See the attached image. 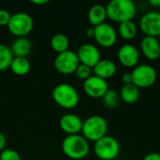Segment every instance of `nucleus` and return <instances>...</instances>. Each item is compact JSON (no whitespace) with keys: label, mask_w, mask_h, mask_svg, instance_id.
Instances as JSON below:
<instances>
[{"label":"nucleus","mask_w":160,"mask_h":160,"mask_svg":"<svg viewBox=\"0 0 160 160\" xmlns=\"http://www.w3.org/2000/svg\"><path fill=\"white\" fill-rule=\"evenodd\" d=\"M149 3H150V5L152 7H155V8H160V0H150Z\"/></svg>","instance_id":"2f4dec72"},{"label":"nucleus","mask_w":160,"mask_h":160,"mask_svg":"<svg viewBox=\"0 0 160 160\" xmlns=\"http://www.w3.org/2000/svg\"><path fill=\"white\" fill-rule=\"evenodd\" d=\"M140 52L138 48L132 44L127 43L122 45L117 52L118 61L125 68H135L139 65L140 61Z\"/></svg>","instance_id":"ddd939ff"},{"label":"nucleus","mask_w":160,"mask_h":160,"mask_svg":"<svg viewBox=\"0 0 160 160\" xmlns=\"http://www.w3.org/2000/svg\"><path fill=\"white\" fill-rule=\"evenodd\" d=\"M120 99L127 104H134L140 98V89L133 83L123 84L120 89Z\"/></svg>","instance_id":"6ab92c4d"},{"label":"nucleus","mask_w":160,"mask_h":160,"mask_svg":"<svg viewBox=\"0 0 160 160\" xmlns=\"http://www.w3.org/2000/svg\"><path fill=\"white\" fill-rule=\"evenodd\" d=\"M55 69L63 75H69L75 73L78 66L80 65L77 53L71 50H68L64 52L57 53L54 59Z\"/></svg>","instance_id":"6e6552de"},{"label":"nucleus","mask_w":160,"mask_h":160,"mask_svg":"<svg viewBox=\"0 0 160 160\" xmlns=\"http://www.w3.org/2000/svg\"><path fill=\"white\" fill-rule=\"evenodd\" d=\"M10 50H11L14 57H25V58H27L28 55L31 53L32 43L25 37L17 38L12 41Z\"/></svg>","instance_id":"f3484780"},{"label":"nucleus","mask_w":160,"mask_h":160,"mask_svg":"<svg viewBox=\"0 0 160 160\" xmlns=\"http://www.w3.org/2000/svg\"><path fill=\"white\" fill-rule=\"evenodd\" d=\"M140 29L145 37L158 38L160 36V12L148 11L140 20Z\"/></svg>","instance_id":"9d476101"},{"label":"nucleus","mask_w":160,"mask_h":160,"mask_svg":"<svg viewBox=\"0 0 160 160\" xmlns=\"http://www.w3.org/2000/svg\"><path fill=\"white\" fill-rule=\"evenodd\" d=\"M10 70L17 76L26 75L31 68V63L28 58L25 57H14L10 67Z\"/></svg>","instance_id":"aec40b11"},{"label":"nucleus","mask_w":160,"mask_h":160,"mask_svg":"<svg viewBox=\"0 0 160 160\" xmlns=\"http://www.w3.org/2000/svg\"><path fill=\"white\" fill-rule=\"evenodd\" d=\"M49 2V0H32L31 3L35 4V5H44L47 4Z\"/></svg>","instance_id":"473e14b6"},{"label":"nucleus","mask_w":160,"mask_h":160,"mask_svg":"<svg viewBox=\"0 0 160 160\" xmlns=\"http://www.w3.org/2000/svg\"><path fill=\"white\" fill-rule=\"evenodd\" d=\"M83 90L85 94L92 98H102L105 93L109 90L107 81L92 75L83 82Z\"/></svg>","instance_id":"f8f14e48"},{"label":"nucleus","mask_w":160,"mask_h":160,"mask_svg":"<svg viewBox=\"0 0 160 160\" xmlns=\"http://www.w3.org/2000/svg\"><path fill=\"white\" fill-rule=\"evenodd\" d=\"M141 52L148 60H158L160 57L158 38L154 37H144L141 41Z\"/></svg>","instance_id":"2eb2a0df"},{"label":"nucleus","mask_w":160,"mask_h":160,"mask_svg":"<svg viewBox=\"0 0 160 160\" xmlns=\"http://www.w3.org/2000/svg\"><path fill=\"white\" fill-rule=\"evenodd\" d=\"M108 132V123L100 115H92L82 123V135L88 141L96 142L105 137Z\"/></svg>","instance_id":"20e7f679"},{"label":"nucleus","mask_w":160,"mask_h":160,"mask_svg":"<svg viewBox=\"0 0 160 160\" xmlns=\"http://www.w3.org/2000/svg\"><path fill=\"white\" fill-rule=\"evenodd\" d=\"M76 53L80 63L86 65L91 68H93L101 59L99 49L92 43H84L81 45Z\"/></svg>","instance_id":"9b49d317"},{"label":"nucleus","mask_w":160,"mask_h":160,"mask_svg":"<svg viewBox=\"0 0 160 160\" xmlns=\"http://www.w3.org/2000/svg\"><path fill=\"white\" fill-rule=\"evenodd\" d=\"M6 142H7V140H6V137L5 135L0 131V153L5 149V146H6Z\"/></svg>","instance_id":"c756f323"},{"label":"nucleus","mask_w":160,"mask_h":160,"mask_svg":"<svg viewBox=\"0 0 160 160\" xmlns=\"http://www.w3.org/2000/svg\"><path fill=\"white\" fill-rule=\"evenodd\" d=\"M51 47L57 53L64 52L68 50L69 39L65 34H62V33L55 34L51 38Z\"/></svg>","instance_id":"4be33fe9"},{"label":"nucleus","mask_w":160,"mask_h":160,"mask_svg":"<svg viewBox=\"0 0 160 160\" xmlns=\"http://www.w3.org/2000/svg\"><path fill=\"white\" fill-rule=\"evenodd\" d=\"M158 38V41H159V44H160V36Z\"/></svg>","instance_id":"72a5a7b5"},{"label":"nucleus","mask_w":160,"mask_h":160,"mask_svg":"<svg viewBox=\"0 0 160 160\" xmlns=\"http://www.w3.org/2000/svg\"><path fill=\"white\" fill-rule=\"evenodd\" d=\"M107 18L116 22L132 21L136 15L137 8L131 0H112L106 6Z\"/></svg>","instance_id":"f03ea898"},{"label":"nucleus","mask_w":160,"mask_h":160,"mask_svg":"<svg viewBox=\"0 0 160 160\" xmlns=\"http://www.w3.org/2000/svg\"><path fill=\"white\" fill-rule=\"evenodd\" d=\"M85 34H86V36H87L88 38H94V36H95V30H94V27H89V28H87V30H86Z\"/></svg>","instance_id":"7c9ffc66"},{"label":"nucleus","mask_w":160,"mask_h":160,"mask_svg":"<svg viewBox=\"0 0 160 160\" xmlns=\"http://www.w3.org/2000/svg\"><path fill=\"white\" fill-rule=\"evenodd\" d=\"M94 153L100 160L115 159L120 153V143L115 138L106 135L94 143Z\"/></svg>","instance_id":"39448f33"},{"label":"nucleus","mask_w":160,"mask_h":160,"mask_svg":"<svg viewBox=\"0 0 160 160\" xmlns=\"http://www.w3.org/2000/svg\"><path fill=\"white\" fill-rule=\"evenodd\" d=\"M11 14L4 8H0V26H7L9 20H10Z\"/></svg>","instance_id":"bb28decb"},{"label":"nucleus","mask_w":160,"mask_h":160,"mask_svg":"<svg viewBox=\"0 0 160 160\" xmlns=\"http://www.w3.org/2000/svg\"><path fill=\"white\" fill-rule=\"evenodd\" d=\"M13 58L14 56L12 54L10 47L6 44L0 43V71H4L9 68Z\"/></svg>","instance_id":"5701e85b"},{"label":"nucleus","mask_w":160,"mask_h":160,"mask_svg":"<svg viewBox=\"0 0 160 160\" xmlns=\"http://www.w3.org/2000/svg\"><path fill=\"white\" fill-rule=\"evenodd\" d=\"M62 151L70 159H83L90 152V144L82 135H68L62 142Z\"/></svg>","instance_id":"f257e3e1"},{"label":"nucleus","mask_w":160,"mask_h":160,"mask_svg":"<svg viewBox=\"0 0 160 160\" xmlns=\"http://www.w3.org/2000/svg\"><path fill=\"white\" fill-rule=\"evenodd\" d=\"M92 69L95 76H98L105 81L112 78L117 71L115 63L110 59H100V61Z\"/></svg>","instance_id":"dca6fc26"},{"label":"nucleus","mask_w":160,"mask_h":160,"mask_svg":"<svg viewBox=\"0 0 160 160\" xmlns=\"http://www.w3.org/2000/svg\"><path fill=\"white\" fill-rule=\"evenodd\" d=\"M52 97L58 106L66 110L74 109L80 102V95L77 89L67 82L57 84L52 89Z\"/></svg>","instance_id":"7ed1b4c3"},{"label":"nucleus","mask_w":160,"mask_h":160,"mask_svg":"<svg viewBox=\"0 0 160 160\" xmlns=\"http://www.w3.org/2000/svg\"><path fill=\"white\" fill-rule=\"evenodd\" d=\"M102 102L106 108L113 109L116 108L119 105L120 102V95L118 92H116L113 89H109L105 95L102 97Z\"/></svg>","instance_id":"b1692460"},{"label":"nucleus","mask_w":160,"mask_h":160,"mask_svg":"<svg viewBox=\"0 0 160 160\" xmlns=\"http://www.w3.org/2000/svg\"><path fill=\"white\" fill-rule=\"evenodd\" d=\"M83 121L74 113H66L59 120L60 128L68 135H76L82 132Z\"/></svg>","instance_id":"4468645a"},{"label":"nucleus","mask_w":160,"mask_h":160,"mask_svg":"<svg viewBox=\"0 0 160 160\" xmlns=\"http://www.w3.org/2000/svg\"><path fill=\"white\" fill-rule=\"evenodd\" d=\"M122 82L123 84H129V83H132V75H131V72H126L122 75Z\"/></svg>","instance_id":"cd10ccee"},{"label":"nucleus","mask_w":160,"mask_h":160,"mask_svg":"<svg viewBox=\"0 0 160 160\" xmlns=\"http://www.w3.org/2000/svg\"><path fill=\"white\" fill-rule=\"evenodd\" d=\"M159 155H160V154H159Z\"/></svg>","instance_id":"f704fd0d"},{"label":"nucleus","mask_w":160,"mask_h":160,"mask_svg":"<svg viewBox=\"0 0 160 160\" xmlns=\"http://www.w3.org/2000/svg\"><path fill=\"white\" fill-rule=\"evenodd\" d=\"M87 18L93 27L105 22V20L107 19L106 6H103L101 4L93 5L88 10Z\"/></svg>","instance_id":"a211bd4d"},{"label":"nucleus","mask_w":160,"mask_h":160,"mask_svg":"<svg viewBox=\"0 0 160 160\" xmlns=\"http://www.w3.org/2000/svg\"><path fill=\"white\" fill-rule=\"evenodd\" d=\"M94 30V38L99 46L103 48H112L116 44L118 35L115 28L112 24L103 22L98 26H95Z\"/></svg>","instance_id":"1a4fd4ad"},{"label":"nucleus","mask_w":160,"mask_h":160,"mask_svg":"<svg viewBox=\"0 0 160 160\" xmlns=\"http://www.w3.org/2000/svg\"><path fill=\"white\" fill-rule=\"evenodd\" d=\"M0 160H21V156L13 149L5 148L0 153Z\"/></svg>","instance_id":"a878e982"},{"label":"nucleus","mask_w":160,"mask_h":160,"mask_svg":"<svg viewBox=\"0 0 160 160\" xmlns=\"http://www.w3.org/2000/svg\"><path fill=\"white\" fill-rule=\"evenodd\" d=\"M92 71H93V69L90 67L80 63V65L78 66V68L75 71V74L80 80H82L84 82L90 76H92Z\"/></svg>","instance_id":"393cba45"},{"label":"nucleus","mask_w":160,"mask_h":160,"mask_svg":"<svg viewBox=\"0 0 160 160\" xmlns=\"http://www.w3.org/2000/svg\"><path fill=\"white\" fill-rule=\"evenodd\" d=\"M132 83L139 89L148 88L155 84L158 73L155 68L148 64H142L135 67L131 72Z\"/></svg>","instance_id":"0eeeda50"},{"label":"nucleus","mask_w":160,"mask_h":160,"mask_svg":"<svg viewBox=\"0 0 160 160\" xmlns=\"http://www.w3.org/2000/svg\"><path fill=\"white\" fill-rule=\"evenodd\" d=\"M142 160H160V155L158 153H150L147 154Z\"/></svg>","instance_id":"c85d7f7f"},{"label":"nucleus","mask_w":160,"mask_h":160,"mask_svg":"<svg viewBox=\"0 0 160 160\" xmlns=\"http://www.w3.org/2000/svg\"><path fill=\"white\" fill-rule=\"evenodd\" d=\"M9 32L17 38L26 37L34 27L33 18L26 12H16L11 14L10 20L8 23Z\"/></svg>","instance_id":"423d86ee"},{"label":"nucleus","mask_w":160,"mask_h":160,"mask_svg":"<svg viewBox=\"0 0 160 160\" xmlns=\"http://www.w3.org/2000/svg\"><path fill=\"white\" fill-rule=\"evenodd\" d=\"M118 34L123 39L132 40L138 34V27L133 21H127L119 23Z\"/></svg>","instance_id":"412c9836"}]
</instances>
